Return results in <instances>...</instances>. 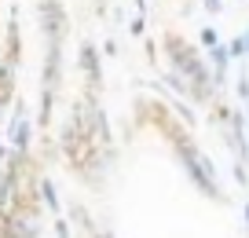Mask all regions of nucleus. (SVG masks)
I'll return each instance as SVG.
<instances>
[{
  "mask_svg": "<svg viewBox=\"0 0 249 238\" xmlns=\"http://www.w3.org/2000/svg\"><path fill=\"white\" fill-rule=\"evenodd\" d=\"M161 55H165L161 66L172 70V73H179V77H187V81L209 70L205 52L198 44H191V40H187L183 33H176V30H165L161 33Z\"/></svg>",
  "mask_w": 249,
  "mask_h": 238,
  "instance_id": "obj_1",
  "label": "nucleus"
},
{
  "mask_svg": "<svg viewBox=\"0 0 249 238\" xmlns=\"http://www.w3.org/2000/svg\"><path fill=\"white\" fill-rule=\"evenodd\" d=\"M77 70H81V81H85L81 88L103 99V85H107L103 81V52L92 37H81V44H77Z\"/></svg>",
  "mask_w": 249,
  "mask_h": 238,
  "instance_id": "obj_2",
  "label": "nucleus"
},
{
  "mask_svg": "<svg viewBox=\"0 0 249 238\" xmlns=\"http://www.w3.org/2000/svg\"><path fill=\"white\" fill-rule=\"evenodd\" d=\"M37 22L44 40H66L70 37V15L62 0H37Z\"/></svg>",
  "mask_w": 249,
  "mask_h": 238,
  "instance_id": "obj_3",
  "label": "nucleus"
},
{
  "mask_svg": "<svg viewBox=\"0 0 249 238\" xmlns=\"http://www.w3.org/2000/svg\"><path fill=\"white\" fill-rule=\"evenodd\" d=\"M18 99V66L0 59V128L8 125V114Z\"/></svg>",
  "mask_w": 249,
  "mask_h": 238,
  "instance_id": "obj_4",
  "label": "nucleus"
},
{
  "mask_svg": "<svg viewBox=\"0 0 249 238\" xmlns=\"http://www.w3.org/2000/svg\"><path fill=\"white\" fill-rule=\"evenodd\" d=\"M4 62L22 66V26H18V8L8 11V30H4Z\"/></svg>",
  "mask_w": 249,
  "mask_h": 238,
  "instance_id": "obj_5",
  "label": "nucleus"
},
{
  "mask_svg": "<svg viewBox=\"0 0 249 238\" xmlns=\"http://www.w3.org/2000/svg\"><path fill=\"white\" fill-rule=\"evenodd\" d=\"M62 216H66V220H70V227H73V235H85V238H92L95 231H99V220H95L92 216V209L85 205V201H70V205L62 209Z\"/></svg>",
  "mask_w": 249,
  "mask_h": 238,
  "instance_id": "obj_6",
  "label": "nucleus"
},
{
  "mask_svg": "<svg viewBox=\"0 0 249 238\" xmlns=\"http://www.w3.org/2000/svg\"><path fill=\"white\" fill-rule=\"evenodd\" d=\"M37 194H40V205H44V213L48 216H62V198H59V183H55L48 172H40V180H37Z\"/></svg>",
  "mask_w": 249,
  "mask_h": 238,
  "instance_id": "obj_7",
  "label": "nucleus"
},
{
  "mask_svg": "<svg viewBox=\"0 0 249 238\" xmlns=\"http://www.w3.org/2000/svg\"><path fill=\"white\" fill-rule=\"evenodd\" d=\"M165 107H169L172 114H176L179 121L187 125V128H195V125H198V114H195V107H191L187 99H176V95H169V99H165Z\"/></svg>",
  "mask_w": 249,
  "mask_h": 238,
  "instance_id": "obj_8",
  "label": "nucleus"
},
{
  "mask_svg": "<svg viewBox=\"0 0 249 238\" xmlns=\"http://www.w3.org/2000/svg\"><path fill=\"white\" fill-rule=\"evenodd\" d=\"M234 95H238V103L246 107V114H249V66H242L238 81H234Z\"/></svg>",
  "mask_w": 249,
  "mask_h": 238,
  "instance_id": "obj_9",
  "label": "nucleus"
},
{
  "mask_svg": "<svg viewBox=\"0 0 249 238\" xmlns=\"http://www.w3.org/2000/svg\"><path fill=\"white\" fill-rule=\"evenodd\" d=\"M216 44H224V40H220V33H216V26H202V30H198V48H202V52H209V48H216Z\"/></svg>",
  "mask_w": 249,
  "mask_h": 238,
  "instance_id": "obj_10",
  "label": "nucleus"
},
{
  "mask_svg": "<svg viewBox=\"0 0 249 238\" xmlns=\"http://www.w3.org/2000/svg\"><path fill=\"white\" fill-rule=\"evenodd\" d=\"M227 55H231V62H246L249 59L246 37H231V40H227Z\"/></svg>",
  "mask_w": 249,
  "mask_h": 238,
  "instance_id": "obj_11",
  "label": "nucleus"
},
{
  "mask_svg": "<svg viewBox=\"0 0 249 238\" xmlns=\"http://www.w3.org/2000/svg\"><path fill=\"white\" fill-rule=\"evenodd\" d=\"M140 44H143V52H147V62H150V66H161V44H158V40H150V37H143Z\"/></svg>",
  "mask_w": 249,
  "mask_h": 238,
  "instance_id": "obj_12",
  "label": "nucleus"
},
{
  "mask_svg": "<svg viewBox=\"0 0 249 238\" xmlns=\"http://www.w3.org/2000/svg\"><path fill=\"white\" fill-rule=\"evenodd\" d=\"M128 37H132V40L147 37V15H132V18H128Z\"/></svg>",
  "mask_w": 249,
  "mask_h": 238,
  "instance_id": "obj_13",
  "label": "nucleus"
},
{
  "mask_svg": "<svg viewBox=\"0 0 249 238\" xmlns=\"http://www.w3.org/2000/svg\"><path fill=\"white\" fill-rule=\"evenodd\" d=\"M52 235H55V238H73L70 220H66V216H52Z\"/></svg>",
  "mask_w": 249,
  "mask_h": 238,
  "instance_id": "obj_14",
  "label": "nucleus"
},
{
  "mask_svg": "<svg viewBox=\"0 0 249 238\" xmlns=\"http://www.w3.org/2000/svg\"><path fill=\"white\" fill-rule=\"evenodd\" d=\"M231 172H234V183H238V187H249V169H246L242 162H234Z\"/></svg>",
  "mask_w": 249,
  "mask_h": 238,
  "instance_id": "obj_15",
  "label": "nucleus"
},
{
  "mask_svg": "<svg viewBox=\"0 0 249 238\" xmlns=\"http://www.w3.org/2000/svg\"><path fill=\"white\" fill-rule=\"evenodd\" d=\"M99 52H103V59H117V40H114V37H107V40L99 44Z\"/></svg>",
  "mask_w": 249,
  "mask_h": 238,
  "instance_id": "obj_16",
  "label": "nucleus"
},
{
  "mask_svg": "<svg viewBox=\"0 0 249 238\" xmlns=\"http://www.w3.org/2000/svg\"><path fill=\"white\" fill-rule=\"evenodd\" d=\"M202 11L205 15H220V11H227V8H224V0H202Z\"/></svg>",
  "mask_w": 249,
  "mask_h": 238,
  "instance_id": "obj_17",
  "label": "nucleus"
},
{
  "mask_svg": "<svg viewBox=\"0 0 249 238\" xmlns=\"http://www.w3.org/2000/svg\"><path fill=\"white\" fill-rule=\"evenodd\" d=\"M107 8H110V0H92V11H95V18H107Z\"/></svg>",
  "mask_w": 249,
  "mask_h": 238,
  "instance_id": "obj_18",
  "label": "nucleus"
},
{
  "mask_svg": "<svg viewBox=\"0 0 249 238\" xmlns=\"http://www.w3.org/2000/svg\"><path fill=\"white\" fill-rule=\"evenodd\" d=\"M92 238H117V235H114V227H110V223H99V231H95Z\"/></svg>",
  "mask_w": 249,
  "mask_h": 238,
  "instance_id": "obj_19",
  "label": "nucleus"
},
{
  "mask_svg": "<svg viewBox=\"0 0 249 238\" xmlns=\"http://www.w3.org/2000/svg\"><path fill=\"white\" fill-rule=\"evenodd\" d=\"M132 4H136V15H147L150 11V0H132Z\"/></svg>",
  "mask_w": 249,
  "mask_h": 238,
  "instance_id": "obj_20",
  "label": "nucleus"
},
{
  "mask_svg": "<svg viewBox=\"0 0 249 238\" xmlns=\"http://www.w3.org/2000/svg\"><path fill=\"white\" fill-rule=\"evenodd\" d=\"M8 154H11V146H8V143H0V165L8 162Z\"/></svg>",
  "mask_w": 249,
  "mask_h": 238,
  "instance_id": "obj_21",
  "label": "nucleus"
},
{
  "mask_svg": "<svg viewBox=\"0 0 249 238\" xmlns=\"http://www.w3.org/2000/svg\"><path fill=\"white\" fill-rule=\"evenodd\" d=\"M242 37H246V48H249V26H246V33H242Z\"/></svg>",
  "mask_w": 249,
  "mask_h": 238,
  "instance_id": "obj_22",
  "label": "nucleus"
},
{
  "mask_svg": "<svg viewBox=\"0 0 249 238\" xmlns=\"http://www.w3.org/2000/svg\"><path fill=\"white\" fill-rule=\"evenodd\" d=\"M242 213H246V223H249V201H246V209H242Z\"/></svg>",
  "mask_w": 249,
  "mask_h": 238,
  "instance_id": "obj_23",
  "label": "nucleus"
},
{
  "mask_svg": "<svg viewBox=\"0 0 249 238\" xmlns=\"http://www.w3.org/2000/svg\"><path fill=\"white\" fill-rule=\"evenodd\" d=\"M246 136H249V121H246Z\"/></svg>",
  "mask_w": 249,
  "mask_h": 238,
  "instance_id": "obj_24",
  "label": "nucleus"
},
{
  "mask_svg": "<svg viewBox=\"0 0 249 238\" xmlns=\"http://www.w3.org/2000/svg\"><path fill=\"white\" fill-rule=\"evenodd\" d=\"M179 4H183V0H179Z\"/></svg>",
  "mask_w": 249,
  "mask_h": 238,
  "instance_id": "obj_25",
  "label": "nucleus"
}]
</instances>
